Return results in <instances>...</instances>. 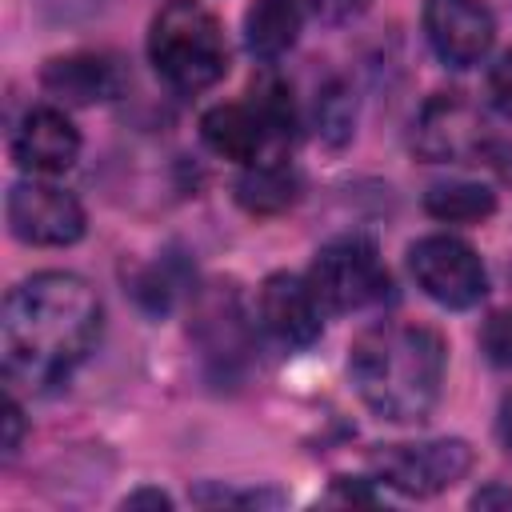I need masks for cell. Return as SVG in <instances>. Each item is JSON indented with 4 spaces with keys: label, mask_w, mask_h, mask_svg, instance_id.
Returning a JSON list of instances; mask_svg holds the SVG:
<instances>
[{
    "label": "cell",
    "mask_w": 512,
    "mask_h": 512,
    "mask_svg": "<svg viewBox=\"0 0 512 512\" xmlns=\"http://www.w3.org/2000/svg\"><path fill=\"white\" fill-rule=\"evenodd\" d=\"M104 304L76 272H36L20 280L0 316L4 380L44 392L96 348Z\"/></svg>",
    "instance_id": "6da1fadb"
},
{
    "label": "cell",
    "mask_w": 512,
    "mask_h": 512,
    "mask_svg": "<svg viewBox=\"0 0 512 512\" xmlns=\"http://www.w3.org/2000/svg\"><path fill=\"white\" fill-rule=\"evenodd\" d=\"M448 344L428 324L388 320L364 328L348 348V376L360 400L392 424H420L440 400Z\"/></svg>",
    "instance_id": "7a4b0ae2"
},
{
    "label": "cell",
    "mask_w": 512,
    "mask_h": 512,
    "mask_svg": "<svg viewBox=\"0 0 512 512\" xmlns=\"http://www.w3.org/2000/svg\"><path fill=\"white\" fill-rule=\"evenodd\" d=\"M148 60L176 92H204L228 72V40L200 0H168L148 28Z\"/></svg>",
    "instance_id": "3957f363"
},
{
    "label": "cell",
    "mask_w": 512,
    "mask_h": 512,
    "mask_svg": "<svg viewBox=\"0 0 512 512\" xmlns=\"http://www.w3.org/2000/svg\"><path fill=\"white\" fill-rule=\"evenodd\" d=\"M308 288L328 312H360L380 304L392 280L380 248L368 236H340L316 252L308 268Z\"/></svg>",
    "instance_id": "277c9868"
},
{
    "label": "cell",
    "mask_w": 512,
    "mask_h": 512,
    "mask_svg": "<svg viewBox=\"0 0 512 512\" xmlns=\"http://www.w3.org/2000/svg\"><path fill=\"white\" fill-rule=\"evenodd\" d=\"M408 268H412L420 292L452 312L480 304L488 292V268L476 256V248L464 244L460 236H444V232L420 236L408 248Z\"/></svg>",
    "instance_id": "5b68a950"
},
{
    "label": "cell",
    "mask_w": 512,
    "mask_h": 512,
    "mask_svg": "<svg viewBox=\"0 0 512 512\" xmlns=\"http://www.w3.org/2000/svg\"><path fill=\"white\" fill-rule=\"evenodd\" d=\"M472 448L460 436L420 440V444H384L372 452V472L380 484L404 496H436L472 472Z\"/></svg>",
    "instance_id": "8992f818"
},
{
    "label": "cell",
    "mask_w": 512,
    "mask_h": 512,
    "mask_svg": "<svg viewBox=\"0 0 512 512\" xmlns=\"http://www.w3.org/2000/svg\"><path fill=\"white\" fill-rule=\"evenodd\" d=\"M4 216H8V232L24 244H36V248H68L88 228L80 200L56 184H44V180L12 184Z\"/></svg>",
    "instance_id": "52a82bcc"
},
{
    "label": "cell",
    "mask_w": 512,
    "mask_h": 512,
    "mask_svg": "<svg viewBox=\"0 0 512 512\" xmlns=\"http://www.w3.org/2000/svg\"><path fill=\"white\" fill-rule=\"evenodd\" d=\"M424 32L444 64L472 68L488 56L496 20L484 0H424Z\"/></svg>",
    "instance_id": "ba28073f"
},
{
    "label": "cell",
    "mask_w": 512,
    "mask_h": 512,
    "mask_svg": "<svg viewBox=\"0 0 512 512\" xmlns=\"http://www.w3.org/2000/svg\"><path fill=\"white\" fill-rule=\"evenodd\" d=\"M412 148H416L428 164L472 160V156L484 148V124H480L476 108H472L460 92H436V96L420 108V116H416Z\"/></svg>",
    "instance_id": "9c48e42d"
},
{
    "label": "cell",
    "mask_w": 512,
    "mask_h": 512,
    "mask_svg": "<svg viewBox=\"0 0 512 512\" xmlns=\"http://www.w3.org/2000/svg\"><path fill=\"white\" fill-rule=\"evenodd\" d=\"M80 156V132L76 124L52 108H28L16 136H12V160L16 168H24L28 176H64Z\"/></svg>",
    "instance_id": "30bf717a"
},
{
    "label": "cell",
    "mask_w": 512,
    "mask_h": 512,
    "mask_svg": "<svg viewBox=\"0 0 512 512\" xmlns=\"http://www.w3.org/2000/svg\"><path fill=\"white\" fill-rule=\"evenodd\" d=\"M260 324L288 348H308L320 340V300L308 280L292 272H272L260 284Z\"/></svg>",
    "instance_id": "8fae6325"
},
{
    "label": "cell",
    "mask_w": 512,
    "mask_h": 512,
    "mask_svg": "<svg viewBox=\"0 0 512 512\" xmlns=\"http://www.w3.org/2000/svg\"><path fill=\"white\" fill-rule=\"evenodd\" d=\"M40 88L72 108H92L104 100H116L124 88L120 64L100 52H68L40 68Z\"/></svg>",
    "instance_id": "7c38bea8"
},
{
    "label": "cell",
    "mask_w": 512,
    "mask_h": 512,
    "mask_svg": "<svg viewBox=\"0 0 512 512\" xmlns=\"http://www.w3.org/2000/svg\"><path fill=\"white\" fill-rule=\"evenodd\" d=\"M200 136L216 156L236 160V164H252L256 152L264 148L268 132H264L260 116L252 112V104H216L200 116Z\"/></svg>",
    "instance_id": "4fadbf2b"
},
{
    "label": "cell",
    "mask_w": 512,
    "mask_h": 512,
    "mask_svg": "<svg viewBox=\"0 0 512 512\" xmlns=\"http://www.w3.org/2000/svg\"><path fill=\"white\" fill-rule=\"evenodd\" d=\"M304 4L300 0H252L244 12V40L248 52L260 60L284 56L300 40Z\"/></svg>",
    "instance_id": "5bb4252c"
},
{
    "label": "cell",
    "mask_w": 512,
    "mask_h": 512,
    "mask_svg": "<svg viewBox=\"0 0 512 512\" xmlns=\"http://www.w3.org/2000/svg\"><path fill=\"white\" fill-rule=\"evenodd\" d=\"M300 180L284 164H256L236 180V204L248 216H280L296 204Z\"/></svg>",
    "instance_id": "9a60e30c"
},
{
    "label": "cell",
    "mask_w": 512,
    "mask_h": 512,
    "mask_svg": "<svg viewBox=\"0 0 512 512\" xmlns=\"http://www.w3.org/2000/svg\"><path fill=\"white\" fill-rule=\"evenodd\" d=\"M424 212L440 224H480L496 212V192L472 180H448L424 192Z\"/></svg>",
    "instance_id": "2e32d148"
},
{
    "label": "cell",
    "mask_w": 512,
    "mask_h": 512,
    "mask_svg": "<svg viewBox=\"0 0 512 512\" xmlns=\"http://www.w3.org/2000/svg\"><path fill=\"white\" fill-rule=\"evenodd\" d=\"M248 96H252V112L260 116L264 132L288 140L292 128H296V108H292V92H288V84H284L272 68H264V72L252 80V92H248Z\"/></svg>",
    "instance_id": "e0dca14e"
},
{
    "label": "cell",
    "mask_w": 512,
    "mask_h": 512,
    "mask_svg": "<svg viewBox=\"0 0 512 512\" xmlns=\"http://www.w3.org/2000/svg\"><path fill=\"white\" fill-rule=\"evenodd\" d=\"M352 124H356V104H352L348 88L344 84H328L320 92V100H316V128H320V136L332 148H340L352 136Z\"/></svg>",
    "instance_id": "ac0fdd59"
},
{
    "label": "cell",
    "mask_w": 512,
    "mask_h": 512,
    "mask_svg": "<svg viewBox=\"0 0 512 512\" xmlns=\"http://www.w3.org/2000/svg\"><path fill=\"white\" fill-rule=\"evenodd\" d=\"M480 348L492 364L500 368H512V308H500L484 320L480 328Z\"/></svg>",
    "instance_id": "d6986e66"
},
{
    "label": "cell",
    "mask_w": 512,
    "mask_h": 512,
    "mask_svg": "<svg viewBox=\"0 0 512 512\" xmlns=\"http://www.w3.org/2000/svg\"><path fill=\"white\" fill-rule=\"evenodd\" d=\"M368 4H372V0H308L312 16H316L320 24H352L356 16L368 12Z\"/></svg>",
    "instance_id": "ffe728a7"
},
{
    "label": "cell",
    "mask_w": 512,
    "mask_h": 512,
    "mask_svg": "<svg viewBox=\"0 0 512 512\" xmlns=\"http://www.w3.org/2000/svg\"><path fill=\"white\" fill-rule=\"evenodd\" d=\"M488 92H492L496 108L512 116V48L492 64V72H488Z\"/></svg>",
    "instance_id": "44dd1931"
},
{
    "label": "cell",
    "mask_w": 512,
    "mask_h": 512,
    "mask_svg": "<svg viewBox=\"0 0 512 512\" xmlns=\"http://www.w3.org/2000/svg\"><path fill=\"white\" fill-rule=\"evenodd\" d=\"M20 436H24V412H20L16 396L8 392V396H4V456H16Z\"/></svg>",
    "instance_id": "7402d4cb"
},
{
    "label": "cell",
    "mask_w": 512,
    "mask_h": 512,
    "mask_svg": "<svg viewBox=\"0 0 512 512\" xmlns=\"http://www.w3.org/2000/svg\"><path fill=\"white\" fill-rule=\"evenodd\" d=\"M124 508H172V496L160 488H136L124 496Z\"/></svg>",
    "instance_id": "603a6c76"
},
{
    "label": "cell",
    "mask_w": 512,
    "mask_h": 512,
    "mask_svg": "<svg viewBox=\"0 0 512 512\" xmlns=\"http://www.w3.org/2000/svg\"><path fill=\"white\" fill-rule=\"evenodd\" d=\"M472 508H512V492L500 488V484H488L472 496Z\"/></svg>",
    "instance_id": "cb8c5ba5"
}]
</instances>
